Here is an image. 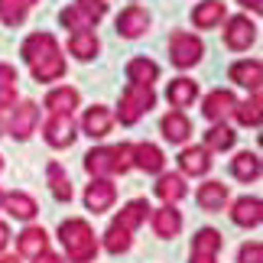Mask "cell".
I'll list each match as a JSON object with an SVG mask.
<instances>
[{"label": "cell", "mask_w": 263, "mask_h": 263, "mask_svg": "<svg viewBox=\"0 0 263 263\" xmlns=\"http://www.w3.org/2000/svg\"><path fill=\"white\" fill-rule=\"evenodd\" d=\"M59 240L65 247V257L68 263H95L98 250H101V240L95 237V231L85 218H68L59 224Z\"/></svg>", "instance_id": "1"}, {"label": "cell", "mask_w": 263, "mask_h": 263, "mask_svg": "<svg viewBox=\"0 0 263 263\" xmlns=\"http://www.w3.org/2000/svg\"><path fill=\"white\" fill-rule=\"evenodd\" d=\"M156 107V91L146 85H127L120 91V104H117V120L124 127H134L143 114Z\"/></svg>", "instance_id": "2"}, {"label": "cell", "mask_w": 263, "mask_h": 263, "mask_svg": "<svg viewBox=\"0 0 263 263\" xmlns=\"http://www.w3.org/2000/svg\"><path fill=\"white\" fill-rule=\"evenodd\" d=\"M205 55V43L195 36V33H185V29H176L169 36V59H173L176 68H192L201 62Z\"/></svg>", "instance_id": "3"}, {"label": "cell", "mask_w": 263, "mask_h": 263, "mask_svg": "<svg viewBox=\"0 0 263 263\" xmlns=\"http://www.w3.org/2000/svg\"><path fill=\"white\" fill-rule=\"evenodd\" d=\"M257 43V23L250 16H224V46L231 52H247Z\"/></svg>", "instance_id": "4"}, {"label": "cell", "mask_w": 263, "mask_h": 263, "mask_svg": "<svg viewBox=\"0 0 263 263\" xmlns=\"http://www.w3.org/2000/svg\"><path fill=\"white\" fill-rule=\"evenodd\" d=\"M43 137H46V143L52 146V149H65V146H72V143H75V137H78V127H75L72 114H49L46 127H43Z\"/></svg>", "instance_id": "5"}, {"label": "cell", "mask_w": 263, "mask_h": 263, "mask_svg": "<svg viewBox=\"0 0 263 263\" xmlns=\"http://www.w3.org/2000/svg\"><path fill=\"white\" fill-rule=\"evenodd\" d=\"M29 72H33V82H59V78L65 75V55H62V49L52 46V49H46L43 55H36L33 62H29Z\"/></svg>", "instance_id": "6"}, {"label": "cell", "mask_w": 263, "mask_h": 263, "mask_svg": "<svg viewBox=\"0 0 263 263\" xmlns=\"http://www.w3.org/2000/svg\"><path fill=\"white\" fill-rule=\"evenodd\" d=\"M85 208L95 211V215H104V211H110V205L117 201V185L110 179H91V185L85 189Z\"/></svg>", "instance_id": "7"}, {"label": "cell", "mask_w": 263, "mask_h": 263, "mask_svg": "<svg viewBox=\"0 0 263 263\" xmlns=\"http://www.w3.org/2000/svg\"><path fill=\"white\" fill-rule=\"evenodd\" d=\"M114 29H117V36H124V39H140V36L149 29V13H146L143 7L130 4V7H124V10L117 13Z\"/></svg>", "instance_id": "8"}, {"label": "cell", "mask_w": 263, "mask_h": 263, "mask_svg": "<svg viewBox=\"0 0 263 263\" xmlns=\"http://www.w3.org/2000/svg\"><path fill=\"white\" fill-rule=\"evenodd\" d=\"M39 124V104L36 101H20L13 104V117H10V137L13 140H29Z\"/></svg>", "instance_id": "9"}, {"label": "cell", "mask_w": 263, "mask_h": 263, "mask_svg": "<svg viewBox=\"0 0 263 263\" xmlns=\"http://www.w3.org/2000/svg\"><path fill=\"white\" fill-rule=\"evenodd\" d=\"M234 107H237V98H234V91H228V88L208 91L205 101H201V114H205L211 124H221L228 114H234Z\"/></svg>", "instance_id": "10"}, {"label": "cell", "mask_w": 263, "mask_h": 263, "mask_svg": "<svg viewBox=\"0 0 263 263\" xmlns=\"http://www.w3.org/2000/svg\"><path fill=\"white\" fill-rule=\"evenodd\" d=\"M46 250H49V234H46V228L26 224V228L16 234V254L23 257V260H36L39 254H46Z\"/></svg>", "instance_id": "11"}, {"label": "cell", "mask_w": 263, "mask_h": 263, "mask_svg": "<svg viewBox=\"0 0 263 263\" xmlns=\"http://www.w3.org/2000/svg\"><path fill=\"white\" fill-rule=\"evenodd\" d=\"M85 173L91 179H114L117 163H114V146H95L85 153Z\"/></svg>", "instance_id": "12"}, {"label": "cell", "mask_w": 263, "mask_h": 263, "mask_svg": "<svg viewBox=\"0 0 263 263\" xmlns=\"http://www.w3.org/2000/svg\"><path fill=\"white\" fill-rule=\"evenodd\" d=\"M149 224H153V234L163 240H173L182 231V211L176 205H163L156 211H149Z\"/></svg>", "instance_id": "13"}, {"label": "cell", "mask_w": 263, "mask_h": 263, "mask_svg": "<svg viewBox=\"0 0 263 263\" xmlns=\"http://www.w3.org/2000/svg\"><path fill=\"white\" fill-rule=\"evenodd\" d=\"M231 221L237 228H260L263 221V201L257 195H240L234 205H231Z\"/></svg>", "instance_id": "14"}, {"label": "cell", "mask_w": 263, "mask_h": 263, "mask_svg": "<svg viewBox=\"0 0 263 263\" xmlns=\"http://www.w3.org/2000/svg\"><path fill=\"white\" fill-rule=\"evenodd\" d=\"M228 78L247 91H260V82H263V62L260 59H240L228 68Z\"/></svg>", "instance_id": "15"}, {"label": "cell", "mask_w": 263, "mask_h": 263, "mask_svg": "<svg viewBox=\"0 0 263 263\" xmlns=\"http://www.w3.org/2000/svg\"><path fill=\"white\" fill-rule=\"evenodd\" d=\"M195 201H198L201 211H208V215L224 211V205H228V185H224V182H215V179L201 182L198 192H195Z\"/></svg>", "instance_id": "16"}, {"label": "cell", "mask_w": 263, "mask_h": 263, "mask_svg": "<svg viewBox=\"0 0 263 263\" xmlns=\"http://www.w3.org/2000/svg\"><path fill=\"white\" fill-rule=\"evenodd\" d=\"M179 176H208L211 173V153L205 146H185L179 153Z\"/></svg>", "instance_id": "17"}, {"label": "cell", "mask_w": 263, "mask_h": 263, "mask_svg": "<svg viewBox=\"0 0 263 263\" xmlns=\"http://www.w3.org/2000/svg\"><path fill=\"white\" fill-rule=\"evenodd\" d=\"M4 211L10 218H16V221H33L39 215V205H36V198L33 195H26V192H4Z\"/></svg>", "instance_id": "18"}, {"label": "cell", "mask_w": 263, "mask_h": 263, "mask_svg": "<svg viewBox=\"0 0 263 263\" xmlns=\"http://www.w3.org/2000/svg\"><path fill=\"white\" fill-rule=\"evenodd\" d=\"M110 127H114V114L104 107V104H95V107H88L85 110V117H82V130L91 137V140H104L110 134Z\"/></svg>", "instance_id": "19"}, {"label": "cell", "mask_w": 263, "mask_h": 263, "mask_svg": "<svg viewBox=\"0 0 263 263\" xmlns=\"http://www.w3.org/2000/svg\"><path fill=\"white\" fill-rule=\"evenodd\" d=\"M159 134L166 137V143H185L192 137V120L185 117V110H169V114L159 120Z\"/></svg>", "instance_id": "20"}, {"label": "cell", "mask_w": 263, "mask_h": 263, "mask_svg": "<svg viewBox=\"0 0 263 263\" xmlns=\"http://www.w3.org/2000/svg\"><path fill=\"white\" fill-rule=\"evenodd\" d=\"M166 101L173 104V110H185L198 101V85L192 82V78H173V82L166 85Z\"/></svg>", "instance_id": "21"}, {"label": "cell", "mask_w": 263, "mask_h": 263, "mask_svg": "<svg viewBox=\"0 0 263 263\" xmlns=\"http://www.w3.org/2000/svg\"><path fill=\"white\" fill-rule=\"evenodd\" d=\"M153 192H156V198H163V205H176V201H182V198L189 195L185 176H179V173H159Z\"/></svg>", "instance_id": "22"}, {"label": "cell", "mask_w": 263, "mask_h": 263, "mask_svg": "<svg viewBox=\"0 0 263 263\" xmlns=\"http://www.w3.org/2000/svg\"><path fill=\"white\" fill-rule=\"evenodd\" d=\"M78 101H82V95H78V88H72V85H59V88H52L46 95V110L49 114H72V110L78 107Z\"/></svg>", "instance_id": "23"}, {"label": "cell", "mask_w": 263, "mask_h": 263, "mask_svg": "<svg viewBox=\"0 0 263 263\" xmlns=\"http://www.w3.org/2000/svg\"><path fill=\"white\" fill-rule=\"evenodd\" d=\"M149 201L146 198H130L124 208H120V215L114 218V224H120L124 231H130V234H134V231L140 228V224H146V218H149Z\"/></svg>", "instance_id": "24"}, {"label": "cell", "mask_w": 263, "mask_h": 263, "mask_svg": "<svg viewBox=\"0 0 263 263\" xmlns=\"http://www.w3.org/2000/svg\"><path fill=\"white\" fill-rule=\"evenodd\" d=\"M224 16H228V10L221 0H201L198 7H192V23L198 29H215L224 23Z\"/></svg>", "instance_id": "25"}, {"label": "cell", "mask_w": 263, "mask_h": 263, "mask_svg": "<svg viewBox=\"0 0 263 263\" xmlns=\"http://www.w3.org/2000/svg\"><path fill=\"white\" fill-rule=\"evenodd\" d=\"M134 166L149 173V176H159L166 166V156L156 143H134Z\"/></svg>", "instance_id": "26"}, {"label": "cell", "mask_w": 263, "mask_h": 263, "mask_svg": "<svg viewBox=\"0 0 263 263\" xmlns=\"http://www.w3.org/2000/svg\"><path fill=\"white\" fill-rule=\"evenodd\" d=\"M127 82L130 85H146V88H153V82L159 78V65L153 62V59H146V55H137V59H130L127 62Z\"/></svg>", "instance_id": "27"}, {"label": "cell", "mask_w": 263, "mask_h": 263, "mask_svg": "<svg viewBox=\"0 0 263 263\" xmlns=\"http://www.w3.org/2000/svg\"><path fill=\"white\" fill-rule=\"evenodd\" d=\"M263 173V163H260V156L257 153H250V149H244V153H237L234 159H231V176H234L237 182H257Z\"/></svg>", "instance_id": "28"}, {"label": "cell", "mask_w": 263, "mask_h": 263, "mask_svg": "<svg viewBox=\"0 0 263 263\" xmlns=\"http://www.w3.org/2000/svg\"><path fill=\"white\" fill-rule=\"evenodd\" d=\"M68 52H72L78 62H91V59L101 52V43H98L95 29H82V33L68 36Z\"/></svg>", "instance_id": "29"}, {"label": "cell", "mask_w": 263, "mask_h": 263, "mask_svg": "<svg viewBox=\"0 0 263 263\" xmlns=\"http://www.w3.org/2000/svg\"><path fill=\"white\" fill-rule=\"evenodd\" d=\"M237 143V134H234V127H228L224 120H221V124H211L208 127V134H205V146L208 153H224V149H231Z\"/></svg>", "instance_id": "30"}, {"label": "cell", "mask_w": 263, "mask_h": 263, "mask_svg": "<svg viewBox=\"0 0 263 263\" xmlns=\"http://www.w3.org/2000/svg\"><path fill=\"white\" fill-rule=\"evenodd\" d=\"M263 101H260V91H250V98L247 101H237V107H234V117H237V124L240 127H260V117H263Z\"/></svg>", "instance_id": "31"}, {"label": "cell", "mask_w": 263, "mask_h": 263, "mask_svg": "<svg viewBox=\"0 0 263 263\" xmlns=\"http://www.w3.org/2000/svg\"><path fill=\"white\" fill-rule=\"evenodd\" d=\"M221 231L215 228H198L195 237H192V254H201V257H218L221 254Z\"/></svg>", "instance_id": "32"}, {"label": "cell", "mask_w": 263, "mask_h": 263, "mask_svg": "<svg viewBox=\"0 0 263 263\" xmlns=\"http://www.w3.org/2000/svg\"><path fill=\"white\" fill-rule=\"evenodd\" d=\"M39 0H0V23L4 26H23L26 13Z\"/></svg>", "instance_id": "33"}, {"label": "cell", "mask_w": 263, "mask_h": 263, "mask_svg": "<svg viewBox=\"0 0 263 263\" xmlns=\"http://www.w3.org/2000/svg\"><path fill=\"white\" fill-rule=\"evenodd\" d=\"M46 179H49V192L55 201H72V182H68L62 163H49L46 166Z\"/></svg>", "instance_id": "34"}, {"label": "cell", "mask_w": 263, "mask_h": 263, "mask_svg": "<svg viewBox=\"0 0 263 263\" xmlns=\"http://www.w3.org/2000/svg\"><path fill=\"white\" fill-rule=\"evenodd\" d=\"M101 244H104V250H107V254L120 257V254H127V250H130V244H134V234H130V231H124L120 224H114V221H110V224H107V231H104V240H101Z\"/></svg>", "instance_id": "35"}, {"label": "cell", "mask_w": 263, "mask_h": 263, "mask_svg": "<svg viewBox=\"0 0 263 263\" xmlns=\"http://www.w3.org/2000/svg\"><path fill=\"white\" fill-rule=\"evenodd\" d=\"M59 23H62L65 29H72V33H82V29H91V20L82 13V10H78L75 4L72 7H65L62 13H59Z\"/></svg>", "instance_id": "36"}, {"label": "cell", "mask_w": 263, "mask_h": 263, "mask_svg": "<svg viewBox=\"0 0 263 263\" xmlns=\"http://www.w3.org/2000/svg\"><path fill=\"white\" fill-rule=\"evenodd\" d=\"M75 7L91 20V26H98L107 16V0H75Z\"/></svg>", "instance_id": "37"}, {"label": "cell", "mask_w": 263, "mask_h": 263, "mask_svg": "<svg viewBox=\"0 0 263 263\" xmlns=\"http://www.w3.org/2000/svg\"><path fill=\"white\" fill-rule=\"evenodd\" d=\"M114 163H117V176H124L134 169V143H117L114 146Z\"/></svg>", "instance_id": "38"}, {"label": "cell", "mask_w": 263, "mask_h": 263, "mask_svg": "<svg viewBox=\"0 0 263 263\" xmlns=\"http://www.w3.org/2000/svg\"><path fill=\"white\" fill-rule=\"evenodd\" d=\"M237 263H263V244L260 240H247L237 254Z\"/></svg>", "instance_id": "39"}, {"label": "cell", "mask_w": 263, "mask_h": 263, "mask_svg": "<svg viewBox=\"0 0 263 263\" xmlns=\"http://www.w3.org/2000/svg\"><path fill=\"white\" fill-rule=\"evenodd\" d=\"M0 85H4V88H16V68L10 62H0Z\"/></svg>", "instance_id": "40"}, {"label": "cell", "mask_w": 263, "mask_h": 263, "mask_svg": "<svg viewBox=\"0 0 263 263\" xmlns=\"http://www.w3.org/2000/svg\"><path fill=\"white\" fill-rule=\"evenodd\" d=\"M16 104V88H4L0 85V110H10Z\"/></svg>", "instance_id": "41"}, {"label": "cell", "mask_w": 263, "mask_h": 263, "mask_svg": "<svg viewBox=\"0 0 263 263\" xmlns=\"http://www.w3.org/2000/svg\"><path fill=\"white\" fill-rule=\"evenodd\" d=\"M33 263H65V257H59V254H52V250H46V254H39Z\"/></svg>", "instance_id": "42"}, {"label": "cell", "mask_w": 263, "mask_h": 263, "mask_svg": "<svg viewBox=\"0 0 263 263\" xmlns=\"http://www.w3.org/2000/svg\"><path fill=\"white\" fill-rule=\"evenodd\" d=\"M7 247H10V228L4 224V221H0V254H4Z\"/></svg>", "instance_id": "43"}, {"label": "cell", "mask_w": 263, "mask_h": 263, "mask_svg": "<svg viewBox=\"0 0 263 263\" xmlns=\"http://www.w3.org/2000/svg\"><path fill=\"white\" fill-rule=\"evenodd\" d=\"M237 4L244 7V10H254V13H260V10H263V0H237Z\"/></svg>", "instance_id": "44"}, {"label": "cell", "mask_w": 263, "mask_h": 263, "mask_svg": "<svg viewBox=\"0 0 263 263\" xmlns=\"http://www.w3.org/2000/svg\"><path fill=\"white\" fill-rule=\"evenodd\" d=\"M189 263H218V257H201V254H192Z\"/></svg>", "instance_id": "45"}, {"label": "cell", "mask_w": 263, "mask_h": 263, "mask_svg": "<svg viewBox=\"0 0 263 263\" xmlns=\"http://www.w3.org/2000/svg\"><path fill=\"white\" fill-rule=\"evenodd\" d=\"M0 263H20V257H4L0 254Z\"/></svg>", "instance_id": "46"}, {"label": "cell", "mask_w": 263, "mask_h": 263, "mask_svg": "<svg viewBox=\"0 0 263 263\" xmlns=\"http://www.w3.org/2000/svg\"><path fill=\"white\" fill-rule=\"evenodd\" d=\"M0 211H4V192H0Z\"/></svg>", "instance_id": "47"}, {"label": "cell", "mask_w": 263, "mask_h": 263, "mask_svg": "<svg viewBox=\"0 0 263 263\" xmlns=\"http://www.w3.org/2000/svg\"><path fill=\"white\" fill-rule=\"evenodd\" d=\"M0 173H4V156H0Z\"/></svg>", "instance_id": "48"}, {"label": "cell", "mask_w": 263, "mask_h": 263, "mask_svg": "<svg viewBox=\"0 0 263 263\" xmlns=\"http://www.w3.org/2000/svg\"><path fill=\"white\" fill-rule=\"evenodd\" d=\"M0 134H4V124H0Z\"/></svg>", "instance_id": "49"}]
</instances>
